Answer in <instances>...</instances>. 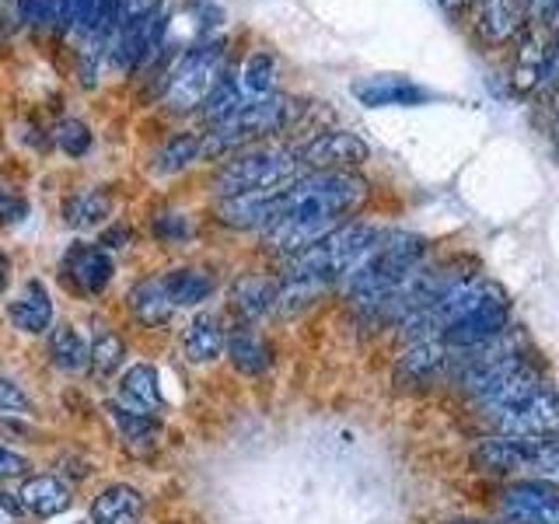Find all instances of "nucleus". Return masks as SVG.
<instances>
[{
	"instance_id": "35",
	"label": "nucleus",
	"mask_w": 559,
	"mask_h": 524,
	"mask_svg": "<svg viewBox=\"0 0 559 524\" xmlns=\"http://www.w3.org/2000/svg\"><path fill=\"white\" fill-rule=\"evenodd\" d=\"M109 416H112L116 430L122 433V441H151V437L157 433V419L154 416L130 413V409L116 406V402L109 406Z\"/></svg>"
},
{
	"instance_id": "28",
	"label": "nucleus",
	"mask_w": 559,
	"mask_h": 524,
	"mask_svg": "<svg viewBox=\"0 0 559 524\" xmlns=\"http://www.w3.org/2000/svg\"><path fill=\"white\" fill-rule=\"evenodd\" d=\"M109 214H112V200L102 189H81L63 203V221L70 227H98Z\"/></svg>"
},
{
	"instance_id": "15",
	"label": "nucleus",
	"mask_w": 559,
	"mask_h": 524,
	"mask_svg": "<svg viewBox=\"0 0 559 524\" xmlns=\"http://www.w3.org/2000/svg\"><path fill=\"white\" fill-rule=\"evenodd\" d=\"M162 32H165V14L154 11L151 17L127 28H116L112 32V52H116V63L122 70H133L144 60H151L157 46H162Z\"/></svg>"
},
{
	"instance_id": "27",
	"label": "nucleus",
	"mask_w": 559,
	"mask_h": 524,
	"mask_svg": "<svg viewBox=\"0 0 559 524\" xmlns=\"http://www.w3.org/2000/svg\"><path fill=\"white\" fill-rule=\"evenodd\" d=\"M49 354H52V364L60 367L67 374H81L87 367V354H92V346L81 336V329L74 325H57L49 336Z\"/></svg>"
},
{
	"instance_id": "41",
	"label": "nucleus",
	"mask_w": 559,
	"mask_h": 524,
	"mask_svg": "<svg viewBox=\"0 0 559 524\" xmlns=\"http://www.w3.org/2000/svg\"><path fill=\"white\" fill-rule=\"evenodd\" d=\"M95 11H98V0H70V25L81 32H92Z\"/></svg>"
},
{
	"instance_id": "43",
	"label": "nucleus",
	"mask_w": 559,
	"mask_h": 524,
	"mask_svg": "<svg viewBox=\"0 0 559 524\" xmlns=\"http://www.w3.org/2000/svg\"><path fill=\"white\" fill-rule=\"evenodd\" d=\"M17 517H22V503L0 489V524H17Z\"/></svg>"
},
{
	"instance_id": "10",
	"label": "nucleus",
	"mask_w": 559,
	"mask_h": 524,
	"mask_svg": "<svg viewBox=\"0 0 559 524\" xmlns=\"http://www.w3.org/2000/svg\"><path fill=\"white\" fill-rule=\"evenodd\" d=\"M507 314H511V301H507V294L493 297V301H486L483 308L468 311L465 319H459L454 325H448L441 340L448 349H472V346H483L489 340H497L500 332H507Z\"/></svg>"
},
{
	"instance_id": "16",
	"label": "nucleus",
	"mask_w": 559,
	"mask_h": 524,
	"mask_svg": "<svg viewBox=\"0 0 559 524\" xmlns=\"http://www.w3.org/2000/svg\"><path fill=\"white\" fill-rule=\"evenodd\" d=\"M116 406L130 413H144V416H154L162 409V384H157V371L151 364H133L130 371L119 378Z\"/></svg>"
},
{
	"instance_id": "22",
	"label": "nucleus",
	"mask_w": 559,
	"mask_h": 524,
	"mask_svg": "<svg viewBox=\"0 0 559 524\" xmlns=\"http://www.w3.org/2000/svg\"><path fill=\"white\" fill-rule=\"evenodd\" d=\"M162 284H165L168 301L175 308H197L214 294L217 279H214V273H206L200 266H182V270H171L168 276H162Z\"/></svg>"
},
{
	"instance_id": "39",
	"label": "nucleus",
	"mask_w": 559,
	"mask_h": 524,
	"mask_svg": "<svg viewBox=\"0 0 559 524\" xmlns=\"http://www.w3.org/2000/svg\"><path fill=\"white\" fill-rule=\"evenodd\" d=\"M28 214V203H25V196L17 189H0V221L4 224H14V221H22Z\"/></svg>"
},
{
	"instance_id": "13",
	"label": "nucleus",
	"mask_w": 559,
	"mask_h": 524,
	"mask_svg": "<svg viewBox=\"0 0 559 524\" xmlns=\"http://www.w3.org/2000/svg\"><path fill=\"white\" fill-rule=\"evenodd\" d=\"M451 357H454V349H448L441 340L409 343L395 364V381L399 384H430L433 378L451 371Z\"/></svg>"
},
{
	"instance_id": "17",
	"label": "nucleus",
	"mask_w": 559,
	"mask_h": 524,
	"mask_svg": "<svg viewBox=\"0 0 559 524\" xmlns=\"http://www.w3.org/2000/svg\"><path fill=\"white\" fill-rule=\"evenodd\" d=\"M8 319L14 329L28 332V336H39V332L49 329L52 301H49V290L39 284V279H28V284L17 290V297L8 305Z\"/></svg>"
},
{
	"instance_id": "42",
	"label": "nucleus",
	"mask_w": 559,
	"mask_h": 524,
	"mask_svg": "<svg viewBox=\"0 0 559 524\" xmlns=\"http://www.w3.org/2000/svg\"><path fill=\"white\" fill-rule=\"evenodd\" d=\"M25 468H28V462L22 458V454L0 444V479H14V476H22Z\"/></svg>"
},
{
	"instance_id": "4",
	"label": "nucleus",
	"mask_w": 559,
	"mask_h": 524,
	"mask_svg": "<svg viewBox=\"0 0 559 524\" xmlns=\"http://www.w3.org/2000/svg\"><path fill=\"white\" fill-rule=\"evenodd\" d=\"M297 168H301V154L297 147L284 144H266L241 151L214 175V192L221 200L238 196V192H255V189H276L294 182Z\"/></svg>"
},
{
	"instance_id": "6",
	"label": "nucleus",
	"mask_w": 559,
	"mask_h": 524,
	"mask_svg": "<svg viewBox=\"0 0 559 524\" xmlns=\"http://www.w3.org/2000/svg\"><path fill=\"white\" fill-rule=\"evenodd\" d=\"M221 57L224 52L217 43H203V46L186 52L182 63L175 67V74L168 78V87H165V105L171 112L203 109V102L210 98V92H214L217 81L224 78Z\"/></svg>"
},
{
	"instance_id": "9",
	"label": "nucleus",
	"mask_w": 559,
	"mask_h": 524,
	"mask_svg": "<svg viewBox=\"0 0 559 524\" xmlns=\"http://www.w3.org/2000/svg\"><path fill=\"white\" fill-rule=\"evenodd\" d=\"M297 154H301V165L314 171H346L367 162V144L357 133L322 130V133H314L308 144L297 147Z\"/></svg>"
},
{
	"instance_id": "14",
	"label": "nucleus",
	"mask_w": 559,
	"mask_h": 524,
	"mask_svg": "<svg viewBox=\"0 0 559 524\" xmlns=\"http://www.w3.org/2000/svg\"><path fill=\"white\" fill-rule=\"evenodd\" d=\"M280 189H255V192H238V196H227L217 203V217L227 224V227H266L276 221V206H280Z\"/></svg>"
},
{
	"instance_id": "44",
	"label": "nucleus",
	"mask_w": 559,
	"mask_h": 524,
	"mask_svg": "<svg viewBox=\"0 0 559 524\" xmlns=\"http://www.w3.org/2000/svg\"><path fill=\"white\" fill-rule=\"evenodd\" d=\"M8 273H11V262H8V255L0 252V290L8 287Z\"/></svg>"
},
{
	"instance_id": "7",
	"label": "nucleus",
	"mask_w": 559,
	"mask_h": 524,
	"mask_svg": "<svg viewBox=\"0 0 559 524\" xmlns=\"http://www.w3.org/2000/svg\"><path fill=\"white\" fill-rule=\"evenodd\" d=\"M489 424L497 427L503 437H559V395L542 384L535 395L511 409H500L497 416H489Z\"/></svg>"
},
{
	"instance_id": "30",
	"label": "nucleus",
	"mask_w": 559,
	"mask_h": 524,
	"mask_svg": "<svg viewBox=\"0 0 559 524\" xmlns=\"http://www.w3.org/2000/svg\"><path fill=\"white\" fill-rule=\"evenodd\" d=\"M200 154H203V140H200L197 133H179V136H171L168 144L154 154V171H157V175L182 171L186 165L197 162Z\"/></svg>"
},
{
	"instance_id": "2",
	"label": "nucleus",
	"mask_w": 559,
	"mask_h": 524,
	"mask_svg": "<svg viewBox=\"0 0 559 524\" xmlns=\"http://www.w3.org/2000/svg\"><path fill=\"white\" fill-rule=\"evenodd\" d=\"M364 200H367V182L357 179L354 171H311L280 189L276 221L343 224V217L354 214Z\"/></svg>"
},
{
	"instance_id": "1",
	"label": "nucleus",
	"mask_w": 559,
	"mask_h": 524,
	"mask_svg": "<svg viewBox=\"0 0 559 524\" xmlns=\"http://www.w3.org/2000/svg\"><path fill=\"white\" fill-rule=\"evenodd\" d=\"M427 241L409 231H381L354 270L343 276L349 305H354L364 319H374V311L389 301L395 287L406 279L413 270L424 266Z\"/></svg>"
},
{
	"instance_id": "31",
	"label": "nucleus",
	"mask_w": 559,
	"mask_h": 524,
	"mask_svg": "<svg viewBox=\"0 0 559 524\" xmlns=\"http://www.w3.org/2000/svg\"><path fill=\"white\" fill-rule=\"evenodd\" d=\"M122 360H127V343H122V336H116L112 329H98L95 343H92V354H87V367L95 371V378L116 374L122 367Z\"/></svg>"
},
{
	"instance_id": "23",
	"label": "nucleus",
	"mask_w": 559,
	"mask_h": 524,
	"mask_svg": "<svg viewBox=\"0 0 559 524\" xmlns=\"http://www.w3.org/2000/svg\"><path fill=\"white\" fill-rule=\"evenodd\" d=\"M524 17H528V4H524V0H483L479 32L489 43H503V39H511L514 32H521Z\"/></svg>"
},
{
	"instance_id": "34",
	"label": "nucleus",
	"mask_w": 559,
	"mask_h": 524,
	"mask_svg": "<svg viewBox=\"0 0 559 524\" xmlns=\"http://www.w3.org/2000/svg\"><path fill=\"white\" fill-rule=\"evenodd\" d=\"M17 11L32 25H70V0H17Z\"/></svg>"
},
{
	"instance_id": "46",
	"label": "nucleus",
	"mask_w": 559,
	"mask_h": 524,
	"mask_svg": "<svg viewBox=\"0 0 559 524\" xmlns=\"http://www.w3.org/2000/svg\"><path fill=\"white\" fill-rule=\"evenodd\" d=\"M552 136H556V147H559V112H556V122H552Z\"/></svg>"
},
{
	"instance_id": "19",
	"label": "nucleus",
	"mask_w": 559,
	"mask_h": 524,
	"mask_svg": "<svg viewBox=\"0 0 559 524\" xmlns=\"http://www.w3.org/2000/svg\"><path fill=\"white\" fill-rule=\"evenodd\" d=\"M140 514H144V497H140V489L127 483L105 486L92 503L95 524H136Z\"/></svg>"
},
{
	"instance_id": "36",
	"label": "nucleus",
	"mask_w": 559,
	"mask_h": 524,
	"mask_svg": "<svg viewBox=\"0 0 559 524\" xmlns=\"http://www.w3.org/2000/svg\"><path fill=\"white\" fill-rule=\"evenodd\" d=\"M52 140H57L60 151L70 157H81V154L92 151V133H87V127L78 119H63L60 127L52 130Z\"/></svg>"
},
{
	"instance_id": "45",
	"label": "nucleus",
	"mask_w": 559,
	"mask_h": 524,
	"mask_svg": "<svg viewBox=\"0 0 559 524\" xmlns=\"http://www.w3.org/2000/svg\"><path fill=\"white\" fill-rule=\"evenodd\" d=\"M448 524H493V521H472V517H462V521H448Z\"/></svg>"
},
{
	"instance_id": "12",
	"label": "nucleus",
	"mask_w": 559,
	"mask_h": 524,
	"mask_svg": "<svg viewBox=\"0 0 559 524\" xmlns=\"http://www.w3.org/2000/svg\"><path fill=\"white\" fill-rule=\"evenodd\" d=\"M354 98L367 109H409V105H424L430 92H424L419 84L409 78H395V74H374V78H360L354 81Z\"/></svg>"
},
{
	"instance_id": "3",
	"label": "nucleus",
	"mask_w": 559,
	"mask_h": 524,
	"mask_svg": "<svg viewBox=\"0 0 559 524\" xmlns=\"http://www.w3.org/2000/svg\"><path fill=\"white\" fill-rule=\"evenodd\" d=\"M472 465L486 476H559V437H483V441L472 448Z\"/></svg>"
},
{
	"instance_id": "37",
	"label": "nucleus",
	"mask_w": 559,
	"mask_h": 524,
	"mask_svg": "<svg viewBox=\"0 0 559 524\" xmlns=\"http://www.w3.org/2000/svg\"><path fill=\"white\" fill-rule=\"evenodd\" d=\"M192 231H197V227H192L189 214H157L154 217V235L168 245H182L186 238H192Z\"/></svg>"
},
{
	"instance_id": "26",
	"label": "nucleus",
	"mask_w": 559,
	"mask_h": 524,
	"mask_svg": "<svg viewBox=\"0 0 559 524\" xmlns=\"http://www.w3.org/2000/svg\"><path fill=\"white\" fill-rule=\"evenodd\" d=\"M276 301V287L266 276H241L231 287V308L241 319H262L266 311H273Z\"/></svg>"
},
{
	"instance_id": "21",
	"label": "nucleus",
	"mask_w": 559,
	"mask_h": 524,
	"mask_svg": "<svg viewBox=\"0 0 559 524\" xmlns=\"http://www.w3.org/2000/svg\"><path fill=\"white\" fill-rule=\"evenodd\" d=\"M17 503L35 517H57L70 507V489L57 476H32L17 493Z\"/></svg>"
},
{
	"instance_id": "29",
	"label": "nucleus",
	"mask_w": 559,
	"mask_h": 524,
	"mask_svg": "<svg viewBox=\"0 0 559 524\" xmlns=\"http://www.w3.org/2000/svg\"><path fill=\"white\" fill-rule=\"evenodd\" d=\"M249 102H252V95H245V87L238 84V78H227L224 74L217 81L214 92H210V98L203 102V116H206L210 127H214V122H224V119L238 116Z\"/></svg>"
},
{
	"instance_id": "5",
	"label": "nucleus",
	"mask_w": 559,
	"mask_h": 524,
	"mask_svg": "<svg viewBox=\"0 0 559 524\" xmlns=\"http://www.w3.org/2000/svg\"><path fill=\"white\" fill-rule=\"evenodd\" d=\"M297 105L294 98L287 95H262V98H252L238 116L224 119V122H214L203 140V154H224V151H235L241 144H249L255 136H270V133H280L287 130L294 116H297Z\"/></svg>"
},
{
	"instance_id": "32",
	"label": "nucleus",
	"mask_w": 559,
	"mask_h": 524,
	"mask_svg": "<svg viewBox=\"0 0 559 524\" xmlns=\"http://www.w3.org/2000/svg\"><path fill=\"white\" fill-rule=\"evenodd\" d=\"M542 74H546V46H542L535 35L521 43V52H518V67H514V81L518 87H542Z\"/></svg>"
},
{
	"instance_id": "18",
	"label": "nucleus",
	"mask_w": 559,
	"mask_h": 524,
	"mask_svg": "<svg viewBox=\"0 0 559 524\" xmlns=\"http://www.w3.org/2000/svg\"><path fill=\"white\" fill-rule=\"evenodd\" d=\"M542 371L535 364H528L524 371H518V374H511L507 381H500L497 389H489L486 395H479V398H472L476 406L483 409V416L489 419V416H497L500 409H511V406H518V402H524L528 395H535L538 389H542Z\"/></svg>"
},
{
	"instance_id": "40",
	"label": "nucleus",
	"mask_w": 559,
	"mask_h": 524,
	"mask_svg": "<svg viewBox=\"0 0 559 524\" xmlns=\"http://www.w3.org/2000/svg\"><path fill=\"white\" fill-rule=\"evenodd\" d=\"M28 395L11 378H0V413H25Z\"/></svg>"
},
{
	"instance_id": "20",
	"label": "nucleus",
	"mask_w": 559,
	"mask_h": 524,
	"mask_svg": "<svg viewBox=\"0 0 559 524\" xmlns=\"http://www.w3.org/2000/svg\"><path fill=\"white\" fill-rule=\"evenodd\" d=\"M182 346H186L189 360H197V364L217 360V357L224 354V346H227V332H224L221 314H214V311H200L197 319L189 322Z\"/></svg>"
},
{
	"instance_id": "24",
	"label": "nucleus",
	"mask_w": 559,
	"mask_h": 524,
	"mask_svg": "<svg viewBox=\"0 0 559 524\" xmlns=\"http://www.w3.org/2000/svg\"><path fill=\"white\" fill-rule=\"evenodd\" d=\"M127 308L133 311V319H140L144 325H165L175 314V305L168 301V290L157 276L140 279V284L127 294Z\"/></svg>"
},
{
	"instance_id": "8",
	"label": "nucleus",
	"mask_w": 559,
	"mask_h": 524,
	"mask_svg": "<svg viewBox=\"0 0 559 524\" xmlns=\"http://www.w3.org/2000/svg\"><path fill=\"white\" fill-rule=\"evenodd\" d=\"M497 507L507 524H559V486L546 479H518L500 489Z\"/></svg>"
},
{
	"instance_id": "25",
	"label": "nucleus",
	"mask_w": 559,
	"mask_h": 524,
	"mask_svg": "<svg viewBox=\"0 0 559 524\" xmlns=\"http://www.w3.org/2000/svg\"><path fill=\"white\" fill-rule=\"evenodd\" d=\"M227 357H231V367L241 374H262L273 364V349L270 343L255 336L252 329H238L231 340H227Z\"/></svg>"
},
{
	"instance_id": "33",
	"label": "nucleus",
	"mask_w": 559,
	"mask_h": 524,
	"mask_svg": "<svg viewBox=\"0 0 559 524\" xmlns=\"http://www.w3.org/2000/svg\"><path fill=\"white\" fill-rule=\"evenodd\" d=\"M238 84L245 87V95H252V98L270 95L273 84H276V63H273L270 52H255V57H249Z\"/></svg>"
},
{
	"instance_id": "11",
	"label": "nucleus",
	"mask_w": 559,
	"mask_h": 524,
	"mask_svg": "<svg viewBox=\"0 0 559 524\" xmlns=\"http://www.w3.org/2000/svg\"><path fill=\"white\" fill-rule=\"evenodd\" d=\"M60 273H63V284L70 290L95 297L112 284L116 262L109 252L98 249V245H74V249H67Z\"/></svg>"
},
{
	"instance_id": "38",
	"label": "nucleus",
	"mask_w": 559,
	"mask_h": 524,
	"mask_svg": "<svg viewBox=\"0 0 559 524\" xmlns=\"http://www.w3.org/2000/svg\"><path fill=\"white\" fill-rule=\"evenodd\" d=\"M154 11H162V0H119V8H116V28H127V25H136V22H144V17H151Z\"/></svg>"
}]
</instances>
